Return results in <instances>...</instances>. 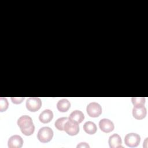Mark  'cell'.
Segmentation results:
<instances>
[{
  "label": "cell",
  "instance_id": "277c9868",
  "mask_svg": "<svg viewBox=\"0 0 148 148\" xmlns=\"http://www.w3.org/2000/svg\"><path fill=\"white\" fill-rule=\"evenodd\" d=\"M140 137L135 133H129L126 135L124 138V142L125 145L131 147H136L140 143Z\"/></svg>",
  "mask_w": 148,
  "mask_h": 148
},
{
  "label": "cell",
  "instance_id": "e0dca14e",
  "mask_svg": "<svg viewBox=\"0 0 148 148\" xmlns=\"http://www.w3.org/2000/svg\"><path fill=\"white\" fill-rule=\"evenodd\" d=\"M8 108V101L6 98H0V110L1 112L5 111Z\"/></svg>",
  "mask_w": 148,
  "mask_h": 148
},
{
  "label": "cell",
  "instance_id": "5b68a950",
  "mask_svg": "<svg viewBox=\"0 0 148 148\" xmlns=\"http://www.w3.org/2000/svg\"><path fill=\"white\" fill-rule=\"evenodd\" d=\"M86 110L88 116L92 117H97L101 114L102 108L97 102H91L87 105Z\"/></svg>",
  "mask_w": 148,
  "mask_h": 148
},
{
  "label": "cell",
  "instance_id": "7c38bea8",
  "mask_svg": "<svg viewBox=\"0 0 148 148\" xmlns=\"http://www.w3.org/2000/svg\"><path fill=\"white\" fill-rule=\"evenodd\" d=\"M68 119L71 121L76 122L77 123H80L83 121L84 119V115L80 110H76L73 111L70 114Z\"/></svg>",
  "mask_w": 148,
  "mask_h": 148
},
{
  "label": "cell",
  "instance_id": "d6986e66",
  "mask_svg": "<svg viewBox=\"0 0 148 148\" xmlns=\"http://www.w3.org/2000/svg\"><path fill=\"white\" fill-rule=\"evenodd\" d=\"M77 147H88L89 148L90 147V146L87 143H85V142H82V143H80L79 144H78L77 145Z\"/></svg>",
  "mask_w": 148,
  "mask_h": 148
},
{
  "label": "cell",
  "instance_id": "5bb4252c",
  "mask_svg": "<svg viewBox=\"0 0 148 148\" xmlns=\"http://www.w3.org/2000/svg\"><path fill=\"white\" fill-rule=\"evenodd\" d=\"M83 129L86 133L90 135L94 134L97 130L95 124L90 121H87L84 123V124L83 125Z\"/></svg>",
  "mask_w": 148,
  "mask_h": 148
},
{
  "label": "cell",
  "instance_id": "4fadbf2b",
  "mask_svg": "<svg viewBox=\"0 0 148 148\" xmlns=\"http://www.w3.org/2000/svg\"><path fill=\"white\" fill-rule=\"evenodd\" d=\"M71 107L70 102L66 99H62L58 101L57 104L58 110L61 112H66Z\"/></svg>",
  "mask_w": 148,
  "mask_h": 148
},
{
  "label": "cell",
  "instance_id": "2e32d148",
  "mask_svg": "<svg viewBox=\"0 0 148 148\" xmlns=\"http://www.w3.org/2000/svg\"><path fill=\"white\" fill-rule=\"evenodd\" d=\"M132 102L134 106L144 105L145 103V98L144 97H132Z\"/></svg>",
  "mask_w": 148,
  "mask_h": 148
},
{
  "label": "cell",
  "instance_id": "52a82bcc",
  "mask_svg": "<svg viewBox=\"0 0 148 148\" xmlns=\"http://www.w3.org/2000/svg\"><path fill=\"white\" fill-rule=\"evenodd\" d=\"M146 108L144 105H136L132 109V115L137 120H141L146 116Z\"/></svg>",
  "mask_w": 148,
  "mask_h": 148
},
{
  "label": "cell",
  "instance_id": "ac0fdd59",
  "mask_svg": "<svg viewBox=\"0 0 148 148\" xmlns=\"http://www.w3.org/2000/svg\"><path fill=\"white\" fill-rule=\"evenodd\" d=\"M24 97H12L11 100L13 103L16 104H18L22 102V101L24 99Z\"/></svg>",
  "mask_w": 148,
  "mask_h": 148
},
{
  "label": "cell",
  "instance_id": "9a60e30c",
  "mask_svg": "<svg viewBox=\"0 0 148 148\" xmlns=\"http://www.w3.org/2000/svg\"><path fill=\"white\" fill-rule=\"evenodd\" d=\"M68 118L66 117H60L55 122V127L60 131H63L65 123L68 120Z\"/></svg>",
  "mask_w": 148,
  "mask_h": 148
},
{
  "label": "cell",
  "instance_id": "7a4b0ae2",
  "mask_svg": "<svg viewBox=\"0 0 148 148\" xmlns=\"http://www.w3.org/2000/svg\"><path fill=\"white\" fill-rule=\"evenodd\" d=\"M53 136V131L50 127H43L39 129L37 137L38 140L42 143L50 141Z\"/></svg>",
  "mask_w": 148,
  "mask_h": 148
},
{
  "label": "cell",
  "instance_id": "8992f818",
  "mask_svg": "<svg viewBox=\"0 0 148 148\" xmlns=\"http://www.w3.org/2000/svg\"><path fill=\"white\" fill-rule=\"evenodd\" d=\"M64 130L69 135H76L79 131V123L68 119L65 124Z\"/></svg>",
  "mask_w": 148,
  "mask_h": 148
},
{
  "label": "cell",
  "instance_id": "9c48e42d",
  "mask_svg": "<svg viewBox=\"0 0 148 148\" xmlns=\"http://www.w3.org/2000/svg\"><path fill=\"white\" fill-rule=\"evenodd\" d=\"M9 148H20L23 144V140L20 135H14L10 136L8 140Z\"/></svg>",
  "mask_w": 148,
  "mask_h": 148
},
{
  "label": "cell",
  "instance_id": "3957f363",
  "mask_svg": "<svg viewBox=\"0 0 148 148\" xmlns=\"http://www.w3.org/2000/svg\"><path fill=\"white\" fill-rule=\"evenodd\" d=\"M42 106V102L39 98L29 97L26 101V108L30 112H36Z\"/></svg>",
  "mask_w": 148,
  "mask_h": 148
},
{
  "label": "cell",
  "instance_id": "8fae6325",
  "mask_svg": "<svg viewBox=\"0 0 148 148\" xmlns=\"http://www.w3.org/2000/svg\"><path fill=\"white\" fill-rule=\"evenodd\" d=\"M53 117V112L50 109H45L40 114L39 119L42 123H47L52 120Z\"/></svg>",
  "mask_w": 148,
  "mask_h": 148
},
{
  "label": "cell",
  "instance_id": "ba28073f",
  "mask_svg": "<svg viewBox=\"0 0 148 148\" xmlns=\"http://www.w3.org/2000/svg\"><path fill=\"white\" fill-rule=\"evenodd\" d=\"M99 126L101 131L106 133L112 131L114 128L113 123L108 119H101L99 121Z\"/></svg>",
  "mask_w": 148,
  "mask_h": 148
},
{
  "label": "cell",
  "instance_id": "30bf717a",
  "mask_svg": "<svg viewBox=\"0 0 148 148\" xmlns=\"http://www.w3.org/2000/svg\"><path fill=\"white\" fill-rule=\"evenodd\" d=\"M109 145L110 148H117L123 147L121 145V137L117 134H114L109 138Z\"/></svg>",
  "mask_w": 148,
  "mask_h": 148
},
{
  "label": "cell",
  "instance_id": "6da1fadb",
  "mask_svg": "<svg viewBox=\"0 0 148 148\" xmlns=\"http://www.w3.org/2000/svg\"><path fill=\"white\" fill-rule=\"evenodd\" d=\"M17 125L21 132L26 136L31 135L34 132L35 126L32 120L27 115L21 116L17 120Z\"/></svg>",
  "mask_w": 148,
  "mask_h": 148
}]
</instances>
